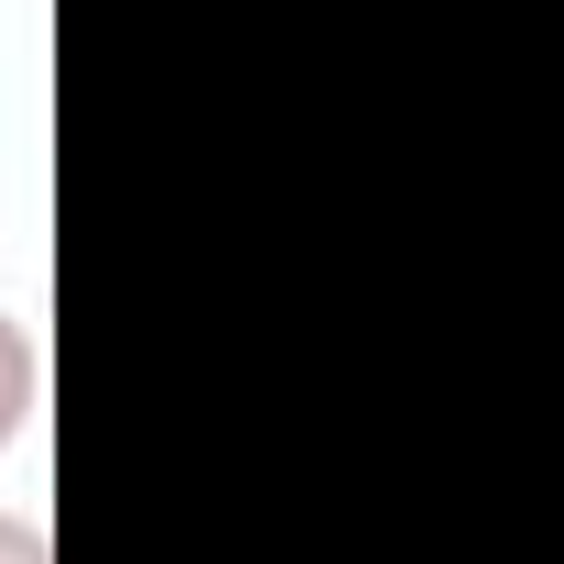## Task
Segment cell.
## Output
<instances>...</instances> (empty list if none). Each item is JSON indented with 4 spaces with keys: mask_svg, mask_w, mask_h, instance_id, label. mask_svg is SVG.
Instances as JSON below:
<instances>
[{
    "mask_svg": "<svg viewBox=\"0 0 564 564\" xmlns=\"http://www.w3.org/2000/svg\"><path fill=\"white\" fill-rule=\"evenodd\" d=\"M0 564H56V542H45L34 509H0Z\"/></svg>",
    "mask_w": 564,
    "mask_h": 564,
    "instance_id": "7a4b0ae2",
    "label": "cell"
},
{
    "mask_svg": "<svg viewBox=\"0 0 564 564\" xmlns=\"http://www.w3.org/2000/svg\"><path fill=\"white\" fill-rule=\"evenodd\" d=\"M34 399H45V355H34L23 311H0V454L34 432Z\"/></svg>",
    "mask_w": 564,
    "mask_h": 564,
    "instance_id": "6da1fadb",
    "label": "cell"
}]
</instances>
